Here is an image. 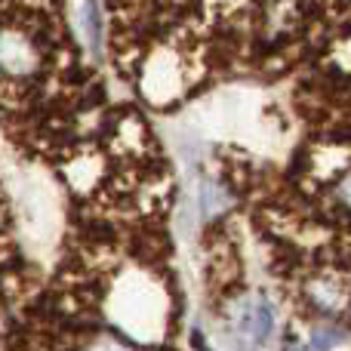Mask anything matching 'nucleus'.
I'll use <instances>...</instances> for the list:
<instances>
[{
  "label": "nucleus",
  "mask_w": 351,
  "mask_h": 351,
  "mask_svg": "<svg viewBox=\"0 0 351 351\" xmlns=\"http://www.w3.org/2000/svg\"><path fill=\"white\" fill-rule=\"evenodd\" d=\"M237 333L247 339L253 348H262L274 333V308L265 296L243 302L241 315H237Z\"/></svg>",
  "instance_id": "obj_1"
}]
</instances>
